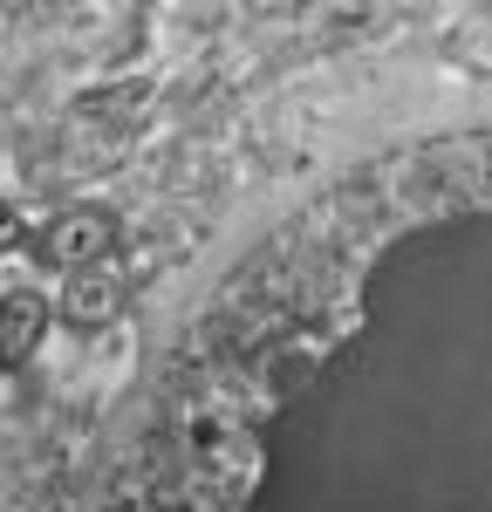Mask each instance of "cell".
Wrapping results in <instances>:
<instances>
[{
	"instance_id": "2",
	"label": "cell",
	"mask_w": 492,
	"mask_h": 512,
	"mask_svg": "<svg viewBox=\"0 0 492 512\" xmlns=\"http://www.w3.org/2000/svg\"><path fill=\"white\" fill-rule=\"evenodd\" d=\"M123 315V274L117 267H82L69 280V301H62V321L76 328V335H96V328H110Z\"/></svg>"
},
{
	"instance_id": "4",
	"label": "cell",
	"mask_w": 492,
	"mask_h": 512,
	"mask_svg": "<svg viewBox=\"0 0 492 512\" xmlns=\"http://www.w3.org/2000/svg\"><path fill=\"white\" fill-rule=\"evenodd\" d=\"M21 239H28V226H21V212H14V205L0 198V253H7V246H21Z\"/></svg>"
},
{
	"instance_id": "3",
	"label": "cell",
	"mask_w": 492,
	"mask_h": 512,
	"mask_svg": "<svg viewBox=\"0 0 492 512\" xmlns=\"http://www.w3.org/2000/svg\"><path fill=\"white\" fill-rule=\"evenodd\" d=\"M41 328H48V301L35 287H14L0 301V369H21L41 349Z\"/></svg>"
},
{
	"instance_id": "1",
	"label": "cell",
	"mask_w": 492,
	"mask_h": 512,
	"mask_svg": "<svg viewBox=\"0 0 492 512\" xmlns=\"http://www.w3.org/2000/svg\"><path fill=\"white\" fill-rule=\"evenodd\" d=\"M110 253H117V212H103V205H76V212L48 219L35 239V260L41 267H62V274L103 267Z\"/></svg>"
}]
</instances>
